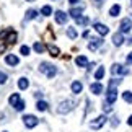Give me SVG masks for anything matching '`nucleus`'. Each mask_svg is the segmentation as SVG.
<instances>
[{"label": "nucleus", "instance_id": "nucleus-1", "mask_svg": "<svg viewBox=\"0 0 132 132\" xmlns=\"http://www.w3.org/2000/svg\"><path fill=\"white\" fill-rule=\"evenodd\" d=\"M39 70H41L43 73H46L47 78H54L55 73H57V67H54V65L49 64V62H43L41 67H39Z\"/></svg>", "mask_w": 132, "mask_h": 132}, {"label": "nucleus", "instance_id": "nucleus-2", "mask_svg": "<svg viewBox=\"0 0 132 132\" xmlns=\"http://www.w3.org/2000/svg\"><path fill=\"white\" fill-rule=\"evenodd\" d=\"M73 106H75L73 100H65V101H62V103L57 106V113L59 114H67V113H70V111L73 109Z\"/></svg>", "mask_w": 132, "mask_h": 132}, {"label": "nucleus", "instance_id": "nucleus-3", "mask_svg": "<svg viewBox=\"0 0 132 132\" xmlns=\"http://www.w3.org/2000/svg\"><path fill=\"white\" fill-rule=\"evenodd\" d=\"M23 122H24V126H26L28 129H33V127H36L39 124V119L36 116H33V114H24L23 116Z\"/></svg>", "mask_w": 132, "mask_h": 132}, {"label": "nucleus", "instance_id": "nucleus-4", "mask_svg": "<svg viewBox=\"0 0 132 132\" xmlns=\"http://www.w3.org/2000/svg\"><path fill=\"white\" fill-rule=\"evenodd\" d=\"M106 121H108V118H106V116L104 114H101V116H98V118H96V119H93V121H91V122H90V127L91 129H101V127H103V126L106 124Z\"/></svg>", "mask_w": 132, "mask_h": 132}, {"label": "nucleus", "instance_id": "nucleus-5", "mask_svg": "<svg viewBox=\"0 0 132 132\" xmlns=\"http://www.w3.org/2000/svg\"><path fill=\"white\" fill-rule=\"evenodd\" d=\"M111 73L113 75H127L129 69L124 67V65H121V64H114L113 67H111Z\"/></svg>", "mask_w": 132, "mask_h": 132}, {"label": "nucleus", "instance_id": "nucleus-6", "mask_svg": "<svg viewBox=\"0 0 132 132\" xmlns=\"http://www.w3.org/2000/svg\"><path fill=\"white\" fill-rule=\"evenodd\" d=\"M67 20H69V15L62 12V10H57L55 12V23H59V24H65L67 23Z\"/></svg>", "mask_w": 132, "mask_h": 132}, {"label": "nucleus", "instance_id": "nucleus-7", "mask_svg": "<svg viewBox=\"0 0 132 132\" xmlns=\"http://www.w3.org/2000/svg\"><path fill=\"white\" fill-rule=\"evenodd\" d=\"M118 100V90L116 88H108V95H106V103L113 104Z\"/></svg>", "mask_w": 132, "mask_h": 132}, {"label": "nucleus", "instance_id": "nucleus-8", "mask_svg": "<svg viewBox=\"0 0 132 132\" xmlns=\"http://www.w3.org/2000/svg\"><path fill=\"white\" fill-rule=\"evenodd\" d=\"M130 31H132V21L129 18H124L121 21V33L126 34V33H130Z\"/></svg>", "mask_w": 132, "mask_h": 132}, {"label": "nucleus", "instance_id": "nucleus-9", "mask_svg": "<svg viewBox=\"0 0 132 132\" xmlns=\"http://www.w3.org/2000/svg\"><path fill=\"white\" fill-rule=\"evenodd\" d=\"M103 46V39L101 38H95V39H91V41L88 43V49L90 51H96L98 47H101Z\"/></svg>", "mask_w": 132, "mask_h": 132}, {"label": "nucleus", "instance_id": "nucleus-10", "mask_svg": "<svg viewBox=\"0 0 132 132\" xmlns=\"http://www.w3.org/2000/svg\"><path fill=\"white\" fill-rule=\"evenodd\" d=\"M5 62L8 65H12V67H15V65L20 64V59H18V55H15V54H8V55H5Z\"/></svg>", "mask_w": 132, "mask_h": 132}, {"label": "nucleus", "instance_id": "nucleus-11", "mask_svg": "<svg viewBox=\"0 0 132 132\" xmlns=\"http://www.w3.org/2000/svg\"><path fill=\"white\" fill-rule=\"evenodd\" d=\"M95 29H96V33L101 34V36H106V34L109 33V28L106 26V24H103V23H95Z\"/></svg>", "mask_w": 132, "mask_h": 132}, {"label": "nucleus", "instance_id": "nucleus-12", "mask_svg": "<svg viewBox=\"0 0 132 132\" xmlns=\"http://www.w3.org/2000/svg\"><path fill=\"white\" fill-rule=\"evenodd\" d=\"M122 43H124V34L121 33V31L119 33H114L113 34V44L119 47V46H122Z\"/></svg>", "mask_w": 132, "mask_h": 132}, {"label": "nucleus", "instance_id": "nucleus-13", "mask_svg": "<svg viewBox=\"0 0 132 132\" xmlns=\"http://www.w3.org/2000/svg\"><path fill=\"white\" fill-rule=\"evenodd\" d=\"M82 13H83V7H73V8H70V12H69V15H70L72 18L82 16Z\"/></svg>", "mask_w": 132, "mask_h": 132}, {"label": "nucleus", "instance_id": "nucleus-14", "mask_svg": "<svg viewBox=\"0 0 132 132\" xmlns=\"http://www.w3.org/2000/svg\"><path fill=\"white\" fill-rule=\"evenodd\" d=\"M70 88H72V91H73L75 95H78V93H82V90H83V85H82V82L75 80V82H72V85H70Z\"/></svg>", "mask_w": 132, "mask_h": 132}, {"label": "nucleus", "instance_id": "nucleus-15", "mask_svg": "<svg viewBox=\"0 0 132 132\" xmlns=\"http://www.w3.org/2000/svg\"><path fill=\"white\" fill-rule=\"evenodd\" d=\"M90 90H91V93H93V95H101V93H103V85H101L100 82H96V83H91Z\"/></svg>", "mask_w": 132, "mask_h": 132}, {"label": "nucleus", "instance_id": "nucleus-16", "mask_svg": "<svg viewBox=\"0 0 132 132\" xmlns=\"http://www.w3.org/2000/svg\"><path fill=\"white\" fill-rule=\"evenodd\" d=\"M75 64H77L78 67H87L88 65V57L87 55H78V57L75 59Z\"/></svg>", "mask_w": 132, "mask_h": 132}, {"label": "nucleus", "instance_id": "nucleus-17", "mask_svg": "<svg viewBox=\"0 0 132 132\" xmlns=\"http://www.w3.org/2000/svg\"><path fill=\"white\" fill-rule=\"evenodd\" d=\"M28 87H29V82H28V78H24V77L18 78V88H20V90H26Z\"/></svg>", "mask_w": 132, "mask_h": 132}, {"label": "nucleus", "instance_id": "nucleus-18", "mask_svg": "<svg viewBox=\"0 0 132 132\" xmlns=\"http://www.w3.org/2000/svg\"><path fill=\"white\" fill-rule=\"evenodd\" d=\"M75 21H77L78 26H87L90 23V18L88 16H78V18H75Z\"/></svg>", "mask_w": 132, "mask_h": 132}, {"label": "nucleus", "instance_id": "nucleus-19", "mask_svg": "<svg viewBox=\"0 0 132 132\" xmlns=\"http://www.w3.org/2000/svg\"><path fill=\"white\" fill-rule=\"evenodd\" d=\"M20 100H21V98H20V93H13V95L8 98V103L12 104V106H15V104H16Z\"/></svg>", "mask_w": 132, "mask_h": 132}, {"label": "nucleus", "instance_id": "nucleus-20", "mask_svg": "<svg viewBox=\"0 0 132 132\" xmlns=\"http://www.w3.org/2000/svg\"><path fill=\"white\" fill-rule=\"evenodd\" d=\"M119 13H121V7H119V5H113V7L109 8V15H111V16H118Z\"/></svg>", "mask_w": 132, "mask_h": 132}, {"label": "nucleus", "instance_id": "nucleus-21", "mask_svg": "<svg viewBox=\"0 0 132 132\" xmlns=\"http://www.w3.org/2000/svg\"><path fill=\"white\" fill-rule=\"evenodd\" d=\"M33 49L36 51L38 54H41V52H44V44H43V43H39V41H36V43L33 44Z\"/></svg>", "mask_w": 132, "mask_h": 132}, {"label": "nucleus", "instance_id": "nucleus-22", "mask_svg": "<svg viewBox=\"0 0 132 132\" xmlns=\"http://www.w3.org/2000/svg\"><path fill=\"white\" fill-rule=\"evenodd\" d=\"M47 49H49V52H51V55H54V57H57V55L60 54V51H59V47H55V46H52V44H49V46H47Z\"/></svg>", "mask_w": 132, "mask_h": 132}, {"label": "nucleus", "instance_id": "nucleus-23", "mask_svg": "<svg viewBox=\"0 0 132 132\" xmlns=\"http://www.w3.org/2000/svg\"><path fill=\"white\" fill-rule=\"evenodd\" d=\"M104 77V67H98V70L95 72V78L96 80H101Z\"/></svg>", "mask_w": 132, "mask_h": 132}, {"label": "nucleus", "instance_id": "nucleus-24", "mask_svg": "<svg viewBox=\"0 0 132 132\" xmlns=\"http://www.w3.org/2000/svg\"><path fill=\"white\" fill-rule=\"evenodd\" d=\"M36 108H38V111H47V108H49V104L46 103V101H38Z\"/></svg>", "mask_w": 132, "mask_h": 132}, {"label": "nucleus", "instance_id": "nucleus-25", "mask_svg": "<svg viewBox=\"0 0 132 132\" xmlns=\"http://www.w3.org/2000/svg\"><path fill=\"white\" fill-rule=\"evenodd\" d=\"M38 16V12H36V10H28V12H26V20H34V18H36Z\"/></svg>", "mask_w": 132, "mask_h": 132}, {"label": "nucleus", "instance_id": "nucleus-26", "mask_svg": "<svg viewBox=\"0 0 132 132\" xmlns=\"http://www.w3.org/2000/svg\"><path fill=\"white\" fill-rule=\"evenodd\" d=\"M122 100L126 103H132V91H124L122 93Z\"/></svg>", "mask_w": 132, "mask_h": 132}, {"label": "nucleus", "instance_id": "nucleus-27", "mask_svg": "<svg viewBox=\"0 0 132 132\" xmlns=\"http://www.w3.org/2000/svg\"><path fill=\"white\" fill-rule=\"evenodd\" d=\"M41 13L44 15V16H49V15H51V13H52V8H51V7H49V5H44V7L41 8Z\"/></svg>", "mask_w": 132, "mask_h": 132}, {"label": "nucleus", "instance_id": "nucleus-28", "mask_svg": "<svg viewBox=\"0 0 132 132\" xmlns=\"http://www.w3.org/2000/svg\"><path fill=\"white\" fill-rule=\"evenodd\" d=\"M67 36L70 39H75V38H77V31H75V28H69L67 29Z\"/></svg>", "mask_w": 132, "mask_h": 132}, {"label": "nucleus", "instance_id": "nucleus-29", "mask_svg": "<svg viewBox=\"0 0 132 132\" xmlns=\"http://www.w3.org/2000/svg\"><path fill=\"white\" fill-rule=\"evenodd\" d=\"M24 106H26V104H24V101H23V100H20L18 103H16V104L13 106V108L16 109V111H23V109H24Z\"/></svg>", "mask_w": 132, "mask_h": 132}, {"label": "nucleus", "instance_id": "nucleus-30", "mask_svg": "<svg viewBox=\"0 0 132 132\" xmlns=\"http://www.w3.org/2000/svg\"><path fill=\"white\" fill-rule=\"evenodd\" d=\"M20 52H21L23 55H29V47H28V46H21V49H20Z\"/></svg>", "mask_w": 132, "mask_h": 132}, {"label": "nucleus", "instance_id": "nucleus-31", "mask_svg": "<svg viewBox=\"0 0 132 132\" xmlns=\"http://www.w3.org/2000/svg\"><path fill=\"white\" fill-rule=\"evenodd\" d=\"M8 80V77H7V73H3V72H0V83H5Z\"/></svg>", "mask_w": 132, "mask_h": 132}, {"label": "nucleus", "instance_id": "nucleus-32", "mask_svg": "<svg viewBox=\"0 0 132 132\" xmlns=\"http://www.w3.org/2000/svg\"><path fill=\"white\" fill-rule=\"evenodd\" d=\"M103 109H104V113H111V111H113V108H111V104H109V103H104Z\"/></svg>", "mask_w": 132, "mask_h": 132}, {"label": "nucleus", "instance_id": "nucleus-33", "mask_svg": "<svg viewBox=\"0 0 132 132\" xmlns=\"http://www.w3.org/2000/svg\"><path fill=\"white\" fill-rule=\"evenodd\" d=\"M126 62H127L129 65H132V52H129V54H127V59H126Z\"/></svg>", "mask_w": 132, "mask_h": 132}, {"label": "nucleus", "instance_id": "nucleus-34", "mask_svg": "<svg viewBox=\"0 0 132 132\" xmlns=\"http://www.w3.org/2000/svg\"><path fill=\"white\" fill-rule=\"evenodd\" d=\"M111 124H113V126H114V127H116V126H118V124H119V121H118V119H116V118H114V119H113V122H111Z\"/></svg>", "mask_w": 132, "mask_h": 132}, {"label": "nucleus", "instance_id": "nucleus-35", "mask_svg": "<svg viewBox=\"0 0 132 132\" xmlns=\"http://www.w3.org/2000/svg\"><path fill=\"white\" fill-rule=\"evenodd\" d=\"M95 3H96V5L100 7V5H103V0H95Z\"/></svg>", "mask_w": 132, "mask_h": 132}, {"label": "nucleus", "instance_id": "nucleus-36", "mask_svg": "<svg viewBox=\"0 0 132 132\" xmlns=\"http://www.w3.org/2000/svg\"><path fill=\"white\" fill-rule=\"evenodd\" d=\"M127 124H129V126H132V116H129V119H127Z\"/></svg>", "mask_w": 132, "mask_h": 132}, {"label": "nucleus", "instance_id": "nucleus-37", "mask_svg": "<svg viewBox=\"0 0 132 132\" xmlns=\"http://www.w3.org/2000/svg\"><path fill=\"white\" fill-rule=\"evenodd\" d=\"M77 2H78V0H69V3H70V5H73V3H77Z\"/></svg>", "mask_w": 132, "mask_h": 132}, {"label": "nucleus", "instance_id": "nucleus-38", "mask_svg": "<svg viewBox=\"0 0 132 132\" xmlns=\"http://www.w3.org/2000/svg\"><path fill=\"white\" fill-rule=\"evenodd\" d=\"M127 44H132V36L129 38V41H127Z\"/></svg>", "mask_w": 132, "mask_h": 132}, {"label": "nucleus", "instance_id": "nucleus-39", "mask_svg": "<svg viewBox=\"0 0 132 132\" xmlns=\"http://www.w3.org/2000/svg\"><path fill=\"white\" fill-rule=\"evenodd\" d=\"M26 2H36V0H26Z\"/></svg>", "mask_w": 132, "mask_h": 132}, {"label": "nucleus", "instance_id": "nucleus-40", "mask_svg": "<svg viewBox=\"0 0 132 132\" xmlns=\"http://www.w3.org/2000/svg\"><path fill=\"white\" fill-rule=\"evenodd\" d=\"M5 132H7V130H5Z\"/></svg>", "mask_w": 132, "mask_h": 132}]
</instances>
